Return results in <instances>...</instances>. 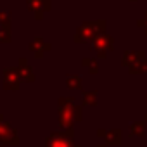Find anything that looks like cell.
Instances as JSON below:
<instances>
[{"mask_svg":"<svg viewBox=\"0 0 147 147\" xmlns=\"http://www.w3.org/2000/svg\"><path fill=\"white\" fill-rule=\"evenodd\" d=\"M26 5L31 12H35L36 19H42L43 12L50 11V0H26Z\"/></svg>","mask_w":147,"mask_h":147,"instance_id":"1","label":"cell"},{"mask_svg":"<svg viewBox=\"0 0 147 147\" xmlns=\"http://www.w3.org/2000/svg\"><path fill=\"white\" fill-rule=\"evenodd\" d=\"M49 47H50V45L45 43L42 38H36V40H33V42L30 43V49H31V50L35 52V55H38V57H40V55L43 54V50H47Z\"/></svg>","mask_w":147,"mask_h":147,"instance_id":"2","label":"cell"},{"mask_svg":"<svg viewBox=\"0 0 147 147\" xmlns=\"http://www.w3.org/2000/svg\"><path fill=\"white\" fill-rule=\"evenodd\" d=\"M19 67H21V75H24L26 80H31V73H30V69L26 66V59H21L19 61Z\"/></svg>","mask_w":147,"mask_h":147,"instance_id":"3","label":"cell"}]
</instances>
